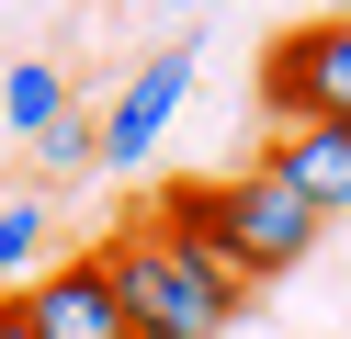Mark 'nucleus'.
<instances>
[{
  "instance_id": "obj_1",
  "label": "nucleus",
  "mask_w": 351,
  "mask_h": 339,
  "mask_svg": "<svg viewBox=\"0 0 351 339\" xmlns=\"http://www.w3.org/2000/svg\"><path fill=\"white\" fill-rule=\"evenodd\" d=\"M91 260H102V283H114V305H125L136 339H227L238 294H250L227 271V249H182V238H159L147 215H125Z\"/></svg>"
},
{
  "instance_id": "obj_2",
  "label": "nucleus",
  "mask_w": 351,
  "mask_h": 339,
  "mask_svg": "<svg viewBox=\"0 0 351 339\" xmlns=\"http://www.w3.org/2000/svg\"><path fill=\"white\" fill-rule=\"evenodd\" d=\"M204 192H215V238H227V271H238V283L317 260V226H328V215H317L306 192H283L261 158H250V170H227V181H204Z\"/></svg>"
},
{
  "instance_id": "obj_3",
  "label": "nucleus",
  "mask_w": 351,
  "mask_h": 339,
  "mask_svg": "<svg viewBox=\"0 0 351 339\" xmlns=\"http://www.w3.org/2000/svg\"><path fill=\"white\" fill-rule=\"evenodd\" d=\"M261 113L272 125H351V23L340 12L283 23L261 45Z\"/></svg>"
},
{
  "instance_id": "obj_4",
  "label": "nucleus",
  "mask_w": 351,
  "mask_h": 339,
  "mask_svg": "<svg viewBox=\"0 0 351 339\" xmlns=\"http://www.w3.org/2000/svg\"><path fill=\"white\" fill-rule=\"evenodd\" d=\"M182 90H193V45H159V57L114 90V113H102V170H147L159 136H170V113H182Z\"/></svg>"
},
{
  "instance_id": "obj_5",
  "label": "nucleus",
  "mask_w": 351,
  "mask_h": 339,
  "mask_svg": "<svg viewBox=\"0 0 351 339\" xmlns=\"http://www.w3.org/2000/svg\"><path fill=\"white\" fill-rule=\"evenodd\" d=\"M23 316H34V339H136L91 249H80V260H46V271H34V283H23Z\"/></svg>"
},
{
  "instance_id": "obj_6",
  "label": "nucleus",
  "mask_w": 351,
  "mask_h": 339,
  "mask_svg": "<svg viewBox=\"0 0 351 339\" xmlns=\"http://www.w3.org/2000/svg\"><path fill=\"white\" fill-rule=\"evenodd\" d=\"M261 170H272L283 192H306L317 215H351V125H272Z\"/></svg>"
},
{
  "instance_id": "obj_7",
  "label": "nucleus",
  "mask_w": 351,
  "mask_h": 339,
  "mask_svg": "<svg viewBox=\"0 0 351 339\" xmlns=\"http://www.w3.org/2000/svg\"><path fill=\"white\" fill-rule=\"evenodd\" d=\"M46 271V192H12L0 203V294H23Z\"/></svg>"
},
{
  "instance_id": "obj_8",
  "label": "nucleus",
  "mask_w": 351,
  "mask_h": 339,
  "mask_svg": "<svg viewBox=\"0 0 351 339\" xmlns=\"http://www.w3.org/2000/svg\"><path fill=\"white\" fill-rule=\"evenodd\" d=\"M0 113H12V136H23V147H34V136H46L57 113H69V79H57L46 57H23V68H12V79H0Z\"/></svg>"
},
{
  "instance_id": "obj_9",
  "label": "nucleus",
  "mask_w": 351,
  "mask_h": 339,
  "mask_svg": "<svg viewBox=\"0 0 351 339\" xmlns=\"http://www.w3.org/2000/svg\"><path fill=\"white\" fill-rule=\"evenodd\" d=\"M34 147H46V170H102V125H91V113H80V102L57 113V125L34 136Z\"/></svg>"
},
{
  "instance_id": "obj_10",
  "label": "nucleus",
  "mask_w": 351,
  "mask_h": 339,
  "mask_svg": "<svg viewBox=\"0 0 351 339\" xmlns=\"http://www.w3.org/2000/svg\"><path fill=\"white\" fill-rule=\"evenodd\" d=\"M0 339H34V316H23V294H0Z\"/></svg>"
},
{
  "instance_id": "obj_11",
  "label": "nucleus",
  "mask_w": 351,
  "mask_h": 339,
  "mask_svg": "<svg viewBox=\"0 0 351 339\" xmlns=\"http://www.w3.org/2000/svg\"><path fill=\"white\" fill-rule=\"evenodd\" d=\"M147 12H215V0H147Z\"/></svg>"
},
{
  "instance_id": "obj_12",
  "label": "nucleus",
  "mask_w": 351,
  "mask_h": 339,
  "mask_svg": "<svg viewBox=\"0 0 351 339\" xmlns=\"http://www.w3.org/2000/svg\"><path fill=\"white\" fill-rule=\"evenodd\" d=\"M317 12H340V23H351V0H317Z\"/></svg>"
}]
</instances>
